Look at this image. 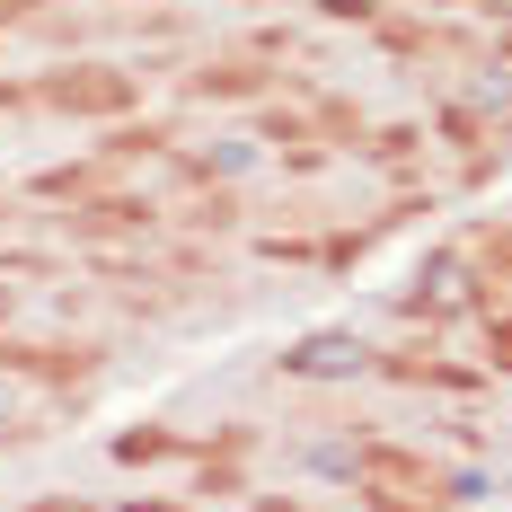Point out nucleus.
Listing matches in <instances>:
<instances>
[{"label":"nucleus","instance_id":"nucleus-1","mask_svg":"<svg viewBox=\"0 0 512 512\" xmlns=\"http://www.w3.org/2000/svg\"><path fill=\"white\" fill-rule=\"evenodd\" d=\"M301 371H345V362H354V345H336V336H318V345H301Z\"/></svg>","mask_w":512,"mask_h":512},{"label":"nucleus","instance_id":"nucleus-2","mask_svg":"<svg viewBox=\"0 0 512 512\" xmlns=\"http://www.w3.org/2000/svg\"><path fill=\"white\" fill-rule=\"evenodd\" d=\"M0 309H9V292H0Z\"/></svg>","mask_w":512,"mask_h":512}]
</instances>
